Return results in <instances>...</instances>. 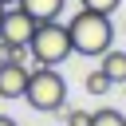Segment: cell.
<instances>
[{
  "label": "cell",
  "instance_id": "6",
  "mask_svg": "<svg viewBox=\"0 0 126 126\" xmlns=\"http://www.w3.org/2000/svg\"><path fill=\"white\" fill-rule=\"evenodd\" d=\"M98 67L110 75V83H126V51H118L114 43L98 55Z\"/></svg>",
  "mask_w": 126,
  "mask_h": 126
},
{
  "label": "cell",
  "instance_id": "12",
  "mask_svg": "<svg viewBox=\"0 0 126 126\" xmlns=\"http://www.w3.org/2000/svg\"><path fill=\"white\" fill-rule=\"evenodd\" d=\"M67 126H91V110H67Z\"/></svg>",
  "mask_w": 126,
  "mask_h": 126
},
{
  "label": "cell",
  "instance_id": "2",
  "mask_svg": "<svg viewBox=\"0 0 126 126\" xmlns=\"http://www.w3.org/2000/svg\"><path fill=\"white\" fill-rule=\"evenodd\" d=\"M24 98H28V106H32V110L55 114V110H63V102H67V83H63V75H59L55 67L35 63V71H28Z\"/></svg>",
  "mask_w": 126,
  "mask_h": 126
},
{
  "label": "cell",
  "instance_id": "4",
  "mask_svg": "<svg viewBox=\"0 0 126 126\" xmlns=\"http://www.w3.org/2000/svg\"><path fill=\"white\" fill-rule=\"evenodd\" d=\"M35 16L32 12H24L20 4H8L4 8V20H0V39H8V43H28L32 39V32H35Z\"/></svg>",
  "mask_w": 126,
  "mask_h": 126
},
{
  "label": "cell",
  "instance_id": "15",
  "mask_svg": "<svg viewBox=\"0 0 126 126\" xmlns=\"http://www.w3.org/2000/svg\"><path fill=\"white\" fill-rule=\"evenodd\" d=\"M4 8H8V4H0V20H4Z\"/></svg>",
  "mask_w": 126,
  "mask_h": 126
},
{
  "label": "cell",
  "instance_id": "14",
  "mask_svg": "<svg viewBox=\"0 0 126 126\" xmlns=\"http://www.w3.org/2000/svg\"><path fill=\"white\" fill-rule=\"evenodd\" d=\"M0 126H16V118H8V114H0Z\"/></svg>",
  "mask_w": 126,
  "mask_h": 126
},
{
  "label": "cell",
  "instance_id": "9",
  "mask_svg": "<svg viewBox=\"0 0 126 126\" xmlns=\"http://www.w3.org/2000/svg\"><path fill=\"white\" fill-rule=\"evenodd\" d=\"M91 126H126V114L114 110V106H102V110L91 114Z\"/></svg>",
  "mask_w": 126,
  "mask_h": 126
},
{
  "label": "cell",
  "instance_id": "8",
  "mask_svg": "<svg viewBox=\"0 0 126 126\" xmlns=\"http://www.w3.org/2000/svg\"><path fill=\"white\" fill-rule=\"evenodd\" d=\"M83 87H87V94H106L114 83H110V75H106L102 67H91V71H87V79H83Z\"/></svg>",
  "mask_w": 126,
  "mask_h": 126
},
{
  "label": "cell",
  "instance_id": "7",
  "mask_svg": "<svg viewBox=\"0 0 126 126\" xmlns=\"http://www.w3.org/2000/svg\"><path fill=\"white\" fill-rule=\"evenodd\" d=\"M24 12H32L35 20H59V12H63V4L67 0H16Z\"/></svg>",
  "mask_w": 126,
  "mask_h": 126
},
{
  "label": "cell",
  "instance_id": "5",
  "mask_svg": "<svg viewBox=\"0 0 126 126\" xmlns=\"http://www.w3.org/2000/svg\"><path fill=\"white\" fill-rule=\"evenodd\" d=\"M28 71V63H0V98H24Z\"/></svg>",
  "mask_w": 126,
  "mask_h": 126
},
{
  "label": "cell",
  "instance_id": "10",
  "mask_svg": "<svg viewBox=\"0 0 126 126\" xmlns=\"http://www.w3.org/2000/svg\"><path fill=\"white\" fill-rule=\"evenodd\" d=\"M8 43V39H4ZM32 59V51H28V43H8V63H28Z\"/></svg>",
  "mask_w": 126,
  "mask_h": 126
},
{
  "label": "cell",
  "instance_id": "16",
  "mask_svg": "<svg viewBox=\"0 0 126 126\" xmlns=\"http://www.w3.org/2000/svg\"><path fill=\"white\" fill-rule=\"evenodd\" d=\"M0 4H16V0H0Z\"/></svg>",
  "mask_w": 126,
  "mask_h": 126
},
{
  "label": "cell",
  "instance_id": "1",
  "mask_svg": "<svg viewBox=\"0 0 126 126\" xmlns=\"http://www.w3.org/2000/svg\"><path fill=\"white\" fill-rule=\"evenodd\" d=\"M67 35H71V51H75V55H102V51L114 43L110 16H106V12H91V8H79V12L71 16Z\"/></svg>",
  "mask_w": 126,
  "mask_h": 126
},
{
  "label": "cell",
  "instance_id": "17",
  "mask_svg": "<svg viewBox=\"0 0 126 126\" xmlns=\"http://www.w3.org/2000/svg\"><path fill=\"white\" fill-rule=\"evenodd\" d=\"M122 87H126V83H122Z\"/></svg>",
  "mask_w": 126,
  "mask_h": 126
},
{
  "label": "cell",
  "instance_id": "11",
  "mask_svg": "<svg viewBox=\"0 0 126 126\" xmlns=\"http://www.w3.org/2000/svg\"><path fill=\"white\" fill-rule=\"evenodd\" d=\"M118 4H122V0H83V8H91V12H106V16H110Z\"/></svg>",
  "mask_w": 126,
  "mask_h": 126
},
{
  "label": "cell",
  "instance_id": "3",
  "mask_svg": "<svg viewBox=\"0 0 126 126\" xmlns=\"http://www.w3.org/2000/svg\"><path fill=\"white\" fill-rule=\"evenodd\" d=\"M28 51H32L35 63H43V67H59L67 55H75V51H71L67 24H59V20H39L35 32H32V39H28Z\"/></svg>",
  "mask_w": 126,
  "mask_h": 126
},
{
  "label": "cell",
  "instance_id": "13",
  "mask_svg": "<svg viewBox=\"0 0 126 126\" xmlns=\"http://www.w3.org/2000/svg\"><path fill=\"white\" fill-rule=\"evenodd\" d=\"M0 63H8V43L0 39Z\"/></svg>",
  "mask_w": 126,
  "mask_h": 126
}]
</instances>
